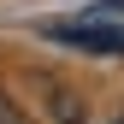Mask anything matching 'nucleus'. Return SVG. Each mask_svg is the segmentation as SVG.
<instances>
[{
	"label": "nucleus",
	"mask_w": 124,
	"mask_h": 124,
	"mask_svg": "<svg viewBox=\"0 0 124 124\" xmlns=\"http://www.w3.org/2000/svg\"><path fill=\"white\" fill-rule=\"evenodd\" d=\"M47 36L65 41V47H83V53H124V30H106L95 18H83V24H47Z\"/></svg>",
	"instance_id": "f257e3e1"
},
{
	"label": "nucleus",
	"mask_w": 124,
	"mask_h": 124,
	"mask_svg": "<svg viewBox=\"0 0 124 124\" xmlns=\"http://www.w3.org/2000/svg\"><path fill=\"white\" fill-rule=\"evenodd\" d=\"M118 124H124V118H118Z\"/></svg>",
	"instance_id": "20e7f679"
},
{
	"label": "nucleus",
	"mask_w": 124,
	"mask_h": 124,
	"mask_svg": "<svg viewBox=\"0 0 124 124\" xmlns=\"http://www.w3.org/2000/svg\"><path fill=\"white\" fill-rule=\"evenodd\" d=\"M65 124H89V118H83V112H71V118H65Z\"/></svg>",
	"instance_id": "7ed1b4c3"
},
{
	"label": "nucleus",
	"mask_w": 124,
	"mask_h": 124,
	"mask_svg": "<svg viewBox=\"0 0 124 124\" xmlns=\"http://www.w3.org/2000/svg\"><path fill=\"white\" fill-rule=\"evenodd\" d=\"M0 124H30V112H24V106L6 95V89H0Z\"/></svg>",
	"instance_id": "f03ea898"
}]
</instances>
